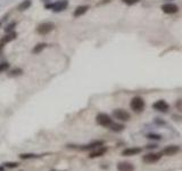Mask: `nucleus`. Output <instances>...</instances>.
<instances>
[{"instance_id":"nucleus-1","label":"nucleus","mask_w":182,"mask_h":171,"mask_svg":"<svg viewBox=\"0 0 182 171\" xmlns=\"http://www.w3.org/2000/svg\"><path fill=\"white\" fill-rule=\"evenodd\" d=\"M68 6V0H58L56 2H51V3H47L44 6L46 9H51L56 13L63 12L64 9H66Z\"/></svg>"},{"instance_id":"nucleus-2","label":"nucleus","mask_w":182,"mask_h":171,"mask_svg":"<svg viewBox=\"0 0 182 171\" xmlns=\"http://www.w3.org/2000/svg\"><path fill=\"white\" fill-rule=\"evenodd\" d=\"M130 106H131V109H132L134 112H137V113L142 112L144 109H145V100H144L141 97H139V96L133 97L132 100H131V103H130Z\"/></svg>"},{"instance_id":"nucleus-3","label":"nucleus","mask_w":182,"mask_h":171,"mask_svg":"<svg viewBox=\"0 0 182 171\" xmlns=\"http://www.w3.org/2000/svg\"><path fill=\"white\" fill-rule=\"evenodd\" d=\"M54 29H55V24L53 22H43V23H41V24L38 25L36 32L39 34H41V36H44V34L50 33Z\"/></svg>"},{"instance_id":"nucleus-4","label":"nucleus","mask_w":182,"mask_h":171,"mask_svg":"<svg viewBox=\"0 0 182 171\" xmlns=\"http://www.w3.org/2000/svg\"><path fill=\"white\" fill-rule=\"evenodd\" d=\"M96 122L101 127H110V124L113 123V120L108 114L99 113L96 116Z\"/></svg>"},{"instance_id":"nucleus-5","label":"nucleus","mask_w":182,"mask_h":171,"mask_svg":"<svg viewBox=\"0 0 182 171\" xmlns=\"http://www.w3.org/2000/svg\"><path fill=\"white\" fill-rule=\"evenodd\" d=\"M113 116H114L116 120L123 121V122H127V121H129V120L131 119L130 113L127 112V111H124V110H122V109H116V110H114V111H113Z\"/></svg>"},{"instance_id":"nucleus-6","label":"nucleus","mask_w":182,"mask_h":171,"mask_svg":"<svg viewBox=\"0 0 182 171\" xmlns=\"http://www.w3.org/2000/svg\"><path fill=\"white\" fill-rule=\"evenodd\" d=\"M163 156V153H148L144 155L142 161L145 163H156L158 162Z\"/></svg>"},{"instance_id":"nucleus-7","label":"nucleus","mask_w":182,"mask_h":171,"mask_svg":"<svg viewBox=\"0 0 182 171\" xmlns=\"http://www.w3.org/2000/svg\"><path fill=\"white\" fill-rule=\"evenodd\" d=\"M153 109L156 110V111H159V112H162V113H166V112H168V110H170V105H168L165 100L161 99V100H157V102H155V103L153 104Z\"/></svg>"},{"instance_id":"nucleus-8","label":"nucleus","mask_w":182,"mask_h":171,"mask_svg":"<svg viewBox=\"0 0 182 171\" xmlns=\"http://www.w3.org/2000/svg\"><path fill=\"white\" fill-rule=\"evenodd\" d=\"M100 146H104V141L103 140H94V141H92L90 144H88V145H84V146H81V147H79L81 151H93V150H96V148H98V147H100Z\"/></svg>"},{"instance_id":"nucleus-9","label":"nucleus","mask_w":182,"mask_h":171,"mask_svg":"<svg viewBox=\"0 0 182 171\" xmlns=\"http://www.w3.org/2000/svg\"><path fill=\"white\" fill-rule=\"evenodd\" d=\"M107 151H108V148H107L106 146H100V147H98V148H96V150H93V151L90 153L89 157H90V159H96V157H100V156L105 155V154L107 153Z\"/></svg>"},{"instance_id":"nucleus-10","label":"nucleus","mask_w":182,"mask_h":171,"mask_svg":"<svg viewBox=\"0 0 182 171\" xmlns=\"http://www.w3.org/2000/svg\"><path fill=\"white\" fill-rule=\"evenodd\" d=\"M179 151H180V147L178 145H170V146H166L162 151V153L163 155H166V156H172V155H175Z\"/></svg>"},{"instance_id":"nucleus-11","label":"nucleus","mask_w":182,"mask_h":171,"mask_svg":"<svg viewBox=\"0 0 182 171\" xmlns=\"http://www.w3.org/2000/svg\"><path fill=\"white\" fill-rule=\"evenodd\" d=\"M162 10L166 14H175L179 10V7L175 3H165L162 6Z\"/></svg>"},{"instance_id":"nucleus-12","label":"nucleus","mask_w":182,"mask_h":171,"mask_svg":"<svg viewBox=\"0 0 182 171\" xmlns=\"http://www.w3.org/2000/svg\"><path fill=\"white\" fill-rule=\"evenodd\" d=\"M141 148L140 147H127L125 150H123L122 155L123 156H134V155H138L139 153H141Z\"/></svg>"},{"instance_id":"nucleus-13","label":"nucleus","mask_w":182,"mask_h":171,"mask_svg":"<svg viewBox=\"0 0 182 171\" xmlns=\"http://www.w3.org/2000/svg\"><path fill=\"white\" fill-rule=\"evenodd\" d=\"M116 168L118 171H134L135 169L134 166L130 162H120V163H117Z\"/></svg>"},{"instance_id":"nucleus-14","label":"nucleus","mask_w":182,"mask_h":171,"mask_svg":"<svg viewBox=\"0 0 182 171\" xmlns=\"http://www.w3.org/2000/svg\"><path fill=\"white\" fill-rule=\"evenodd\" d=\"M88 9H89V6H79V7L74 10L73 16H74V17H80V16L84 15V14L88 12Z\"/></svg>"},{"instance_id":"nucleus-15","label":"nucleus","mask_w":182,"mask_h":171,"mask_svg":"<svg viewBox=\"0 0 182 171\" xmlns=\"http://www.w3.org/2000/svg\"><path fill=\"white\" fill-rule=\"evenodd\" d=\"M31 6H32V0H23V1L17 6V10L18 12L27 10Z\"/></svg>"},{"instance_id":"nucleus-16","label":"nucleus","mask_w":182,"mask_h":171,"mask_svg":"<svg viewBox=\"0 0 182 171\" xmlns=\"http://www.w3.org/2000/svg\"><path fill=\"white\" fill-rule=\"evenodd\" d=\"M17 37V34H16V32H9V33H7L3 38L1 39V45H5V43H8V42H10V41H13V40H15Z\"/></svg>"},{"instance_id":"nucleus-17","label":"nucleus","mask_w":182,"mask_h":171,"mask_svg":"<svg viewBox=\"0 0 182 171\" xmlns=\"http://www.w3.org/2000/svg\"><path fill=\"white\" fill-rule=\"evenodd\" d=\"M48 45L46 43V42H41V43H38L33 48H32V54L33 55H36V54H40L43 49H46V47H47Z\"/></svg>"},{"instance_id":"nucleus-18","label":"nucleus","mask_w":182,"mask_h":171,"mask_svg":"<svg viewBox=\"0 0 182 171\" xmlns=\"http://www.w3.org/2000/svg\"><path fill=\"white\" fill-rule=\"evenodd\" d=\"M21 160H31V159H38V157H41L42 155H38L34 153H23V154H19L18 155Z\"/></svg>"},{"instance_id":"nucleus-19","label":"nucleus","mask_w":182,"mask_h":171,"mask_svg":"<svg viewBox=\"0 0 182 171\" xmlns=\"http://www.w3.org/2000/svg\"><path fill=\"white\" fill-rule=\"evenodd\" d=\"M22 74H23V70L21 67H15V69H13V70H10L8 72V76L9 78H15V76H22Z\"/></svg>"},{"instance_id":"nucleus-20","label":"nucleus","mask_w":182,"mask_h":171,"mask_svg":"<svg viewBox=\"0 0 182 171\" xmlns=\"http://www.w3.org/2000/svg\"><path fill=\"white\" fill-rule=\"evenodd\" d=\"M109 129H110L112 131H114V133H120V131H122V130L124 129V126L121 124V123H114V122H113V123L110 124Z\"/></svg>"},{"instance_id":"nucleus-21","label":"nucleus","mask_w":182,"mask_h":171,"mask_svg":"<svg viewBox=\"0 0 182 171\" xmlns=\"http://www.w3.org/2000/svg\"><path fill=\"white\" fill-rule=\"evenodd\" d=\"M16 25H17V23H16V22H12V23L7 24V25H6V27H5V32H6V33L14 32V30H15Z\"/></svg>"},{"instance_id":"nucleus-22","label":"nucleus","mask_w":182,"mask_h":171,"mask_svg":"<svg viewBox=\"0 0 182 171\" xmlns=\"http://www.w3.org/2000/svg\"><path fill=\"white\" fill-rule=\"evenodd\" d=\"M3 166H5V168H8V169H16L19 167V163L18 162H5Z\"/></svg>"},{"instance_id":"nucleus-23","label":"nucleus","mask_w":182,"mask_h":171,"mask_svg":"<svg viewBox=\"0 0 182 171\" xmlns=\"http://www.w3.org/2000/svg\"><path fill=\"white\" fill-rule=\"evenodd\" d=\"M9 67H10V64H9L8 62H2V63H0V73L7 71Z\"/></svg>"},{"instance_id":"nucleus-24","label":"nucleus","mask_w":182,"mask_h":171,"mask_svg":"<svg viewBox=\"0 0 182 171\" xmlns=\"http://www.w3.org/2000/svg\"><path fill=\"white\" fill-rule=\"evenodd\" d=\"M147 137L149 139H155V140H161L162 139V136L161 135H156V133H149Z\"/></svg>"},{"instance_id":"nucleus-25","label":"nucleus","mask_w":182,"mask_h":171,"mask_svg":"<svg viewBox=\"0 0 182 171\" xmlns=\"http://www.w3.org/2000/svg\"><path fill=\"white\" fill-rule=\"evenodd\" d=\"M124 3H127V5H130V6H132V5H134V3H137V2H139L140 0H122Z\"/></svg>"},{"instance_id":"nucleus-26","label":"nucleus","mask_w":182,"mask_h":171,"mask_svg":"<svg viewBox=\"0 0 182 171\" xmlns=\"http://www.w3.org/2000/svg\"><path fill=\"white\" fill-rule=\"evenodd\" d=\"M156 147V145H149V146H147V148H155Z\"/></svg>"},{"instance_id":"nucleus-27","label":"nucleus","mask_w":182,"mask_h":171,"mask_svg":"<svg viewBox=\"0 0 182 171\" xmlns=\"http://www.w3.org/2000/svg\"><path fill=\"white\" fill-rule=\"evenodd\" d=\"M0 171H5V166H0Z\"/></svg>"},{"instance_id":"nucleus-28","label":"nucleus","mask_w":182,"mask_h":171,"mask_svg":"<svg viewBox=\"0 0 182 171\" xmlns=\"http://www.w3.org/2000/svg\"><path fill=\"white\" fill-rule=\"evenodd\" d=\"M41 1H43V2H47V1H49V0H41Z\"/></svg>"},{"instance_id":"nucleus-29","label":"nucleus","mask_w":182,"mask_h":171,"mask_svg":"<svg viewBox=\"0 0 182 171\" xmlns=\"http://www.w3.org/2000/svg\"><path fill=\"white\" fill-rule=\"evenodd\" d=\"M1 24H2V21H0V26H1Z\"/></svg>"}]
</instances>
